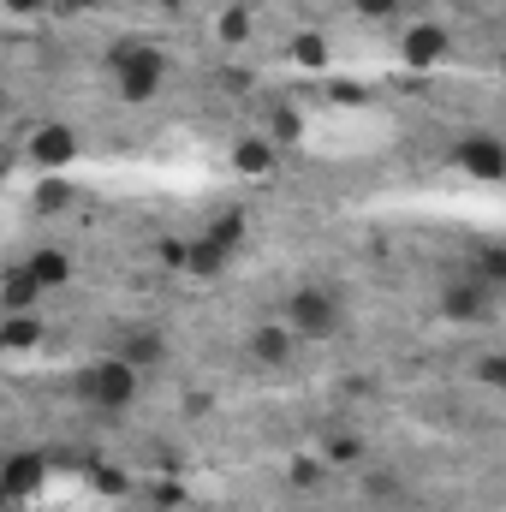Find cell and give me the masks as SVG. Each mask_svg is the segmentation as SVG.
<instances>
[{
	"mask_svg": "<svg viewBox=\"0 0 506 512\" xmlns=\"http://www.w3.org/2000/svg\"><path fill=\"white\" fill-rule=\"evenodd\" d=\"M72 393L84 405H96V411H126L131 399H137V370L120 364V358H96V364H84L72 376Z\"/></svg>",
	"mask_w": 506,
	"mask_h": 512,
	"instance_id": "obj_1",
	"label": "cell"
},
{
	"mask_svg": "<svg viewBox=\"0 0 506 512\" xmlns=\"http://www.w3.org/2000/svg\"><path fill=\"white\" fill-rule=\"evenodd\" d=\"M108 66H114V84H120L126 102H149L161 90V78H167V54L149 48V42H120L108 54Z\"/></svg>",
	"mask_w": 506,
	"mask_h": 512,
	"instance_id": "obj_2",
	"label": "cell"
},
{
	"mask_svg": "<svg viewBox=\"0 0 506 512\" xmlns=\"http://www.w3.org/2000/svg\"><path fill=\"white\" fill-rule=\"evenodd\" d=\"M286 322H292V334H304V340H334V334H340V298L322 292V286H298V292L286 298Z\"/></svg>",
	"mask_w": 506,
	"mask_h": 512,
	"instance_id": "obj_3",
	"label": "cell"
},
{
	"mask_svg": "<svg viewBox=\"0 0 506 512\" xmlns=\"http://www.w3.org/2000/svg\"><path fill=\"white\" fill-rule=\"evenodd\" d=\"M24 161H30L36 173H60V167H72V161H78V131L66 126V120H42V126L24 137Z\"/></svg>",
	"mask_w": 506,
	"mask_h": 512,
	"instance_id": "obj_4",
	"label": "cell"
},
{
	"mask_svg": "<svg viewBox=\"0 0 506 512\" xmlns=\"http://www.w3.org/2000/svg\"><path fill=\"white\" fill-rule=\"evenodd\" d=\"M42 477H48V465H42V453H30V447H18V453H6V459H0V501H6V507H18V501H30V495L42 489Z\"/></svg>",
	"mask_w": 506,
	"mask_h": 512,
	"instance_id": "obj_5",
	"label": "cell"
},
{
	"mask_svg": "<svg viewBox=\"0 0 506 512\" xmlns=\"http://www.w3.org/2000/svg\"><path fill=\"white\" fill-rule=\"evenodd\" d=\"M453 161H459V173H471V179H483V185H501V179H506L501 137H459Z\"/></svg>",
	"mask_w": 506,
	"mask_h": 512,
	"instance_id": "obj_6",
	"label": "cell"
},
{
	"mask_svg": "<svg viewBox=\"0 0 506 512\" xmlns=\"http://www.w3.org/2000/svg\"><path fill=\"white\" fill-rule=\"evenodd\" d=\"M399 60H405L411 72H435V66L447 60V30H441V24H411L405 42H399Z\"/></svg>",
	"mask_w": 506,
	"mask_h": 512,
	"instance_id": "obj_7",
	"label": "cell"
},
{
	"mask_svg": "<svg viewBox=\"0 0 506 512\" xmlns=\"http://www.w3.org/2000/svg\"><path fill=\"white\" fill-rule=\"evenodd\" d=\"M114 358L131 364V370L143 376V370H155V364L167 358V340H161L155 328H126V334H120V346H114Z\"/></svg>",
	"mask_w": 506,
	"mask_h": 512,
	"instance_id": "obj_8",
	"label": "cell"
},
{
	"mask_svg": "<svg viewBox=\"0 0 506 512\" xmlns=\"http://www.w3.org/2000/svg\"><path fill=\"white\" fill-rule=\"evenodd\" d=\"M24 274L42 286V292H60L66 280H72V256L60 251V245H42V251H30L24 256Z\"/></svg>",
	"mask_w": 506,
	"mask_h": 512,
	"instance_id": "obj_9",
	"label": "cell"
},
{
	"mask_svg": "<svg viewBox=\"0 0 506 512\" xmlns=\"http://www.w3.org/2000/svg\"><path fill=\"white\" fill-rule=\"evenodd\" d=\"M36 304H42V286L24 274V262L0 280V316H36Z\"/></svg>",
	"mask_w": 506,
	"mask_h": 512,
	"instance_id": "obj_10",
	"label": "cell"
},
{
	"mask_svg": "<svg viewBox=\"0 0 506 512\" xmlns=\"http://www.w3.org/2000/svg\"><path fill=\"white\" fill-rule=\"evenodd\" d=\"M489 298H495V292H489L483 280H471V286H447L441 310H447L453 322H483V316H489Z\"/></svg>",
	"mask_w": 506,
	"mask_h": 512,
	"instance_id": "obj_11",
	"label": "cell"
},
{
	"mask_svg": "<svg viewBox=\"0 0 506 512\" xmlns=\"http://www.w3.org/2000/svg\"><path fill=\"white\" fill-rule=\"evenodd\" d=\"M274 161H280V149H274L268 137H239V143H233V167H239L245 179H262V173H274Z\"/></svg>",
	"mask_w": 506,
	"mask_h": 512,
	"instance_id": "obj_12",
	"label": "cell"
},
{
	"mask_svg": "<svg viewBox=\"0 0 506 512\" xmlns=\"http://www.w3.org/2000/svg\"><path fill=\"white\" fill-rule=\"evenodd\" d=\"M42 346V322L36 316H0V352H36Z\"/></svg>",
	"mask_w": 506,
	"mask_h": 512,
	"instance_id": "obj_13",
	"label": "cell"
},
{
	"mask_svg": "<svg viewBox=\"0 0 506 512\" xmlns=\"http://www.w3.org/2000/svg\"><path fill=\"white\" fill-rule=\"evenodd\" d=\"M251 358L256 364H268V370H280V364L292 358V328H256L251 334Z\"/></svg>",
	"mask_w": 506,
	"mask_h": 512,
	"instance_id": "obj_14",
	"label": "cell"
},
{
	"mask_svg": "<svg viewBox=\"0 0 506 512\" xmlns=\"http://www.w3.org/2000/svg\"><path fill=\"white\" fill-rule=\"evenodd\" d=\"M227 262H233V251H227V245H215L209 233H203L197 245H185V268H191V274H203V280H209V274H221Z\"/></svg>",
	"mask_w": 506,
	"mask_h": 512,
	"instance_id": "obj_15",
	"label": "cell"
},
{
	"mask_svg": "<svg viewBox=\"0 0 506 512\" xmlns=\"http://www.w3.org/2000/svg\"><path fill=\"white\" fill-rule=\"evenodd\" d=\"M262 137H268L274 149H280V143H298V137H304L298 108H292V102H274V108H268V131H262Z\"/></svg>",
	"mask_w": 506,
	"mask_h": 512,
	"instance_id": "obj_16",
	"label": "cell"
},
{
	"mask_svg": "<svg viewBox=\"0 0 506 512\" xmlns=\"http://www.w3.org/2000/svg\"><path fill=\"white\" fill-rule=\"evenodd\" d=\"M292 60H298L304 72H328V42H322L316 30H304V36H292Z\"/></svg>",
	"mask_w": 506,
	"mask_h": 512,
	"instance_id": "obj_17",
	"label": "cell"
},
{
	"mask_svg": "<svg viewBox=\"0 0 506 512\" xmlns=\"http://www.w3.org/2000/svg\"><path fill=\"white\" fill-rule=\"evenodd\" d=\"M209 239H215V245H227V251L239 256V245H245V209H227V215H215Z\"/></svg>",
	"mask_w": 506,
	"mask_h": 512,
	"instance_id": "obj_18",
	"label": "cell"
},
{
	"mask_svg": "<svg viewBox=\"0 0 506 512\" xmlns=\"http://www.w3.org/2000/svg\"><path fill=\"white\" fill-rule=\"evenodd\" d=\"M215 30H221V42H245V36H251V12H245V6H227V12L215 18Z\"/></svg>",
	"mask_w": 506,
	"mask_h": 512,
	"instance_id": "obj_19",
	"label": "cell"
},
{
	"mask_svg": "<svg viewBox=\"0 0 506 512\" xmlns=\"http://www.w3.org/2000/svg\"><path fill=\"white\" fill-rule=\"evenodd\" d=\"M322 453H328L334 465H352V459H364V441H358V435H334Z\"/></svg>",
	"mask_w": 506,
	"mask_h": 512,
	"instance_id": "obj_20",
	"label": "cell"
},
{
	"mask_svg": "<svg viewBox=\"0 0 506 512\" xmlns=\"http://www.w3.org/2000/svg\"><path fill=\"white\" fill-rule=\"evenodd\" d=\"M66 197H72V191H66L60 179H48V185L36 191V215H60V203H66Z\"/></svg>",
	"mask_w": 506,
	"mask_h": 512,
	"instance_id": "obj_21",
	"label": "cell"
},
{
	"mask_svg": "<svg viewBox=\"0 0 506 512\" xmlns=\"http://www.w3.org/2000/svg\"><path fill=\"white\" fill-rule=\"evenodd\" d=\"M358 6V18H370V24H387V18H399V0H352Z\"/></svg>",
	"mask_w": 506,
	"mask_h": 512,
	"instance_id": "obj_22",
	"label": "cell"
},
{
	"mask_svg": "<svg viewBox=\"0 0 506 512\" xmlns=\"http://www.w3.org/2000/svg\"><path fill=\"white\" fill-rule=\"evenodd\" d=\"M501 280H506V256H501V245H489V251H483V286L495 292Z\"/></svg>",
	"mask_w": 506,
	"mask_h": 512,
	"instance_id": "obj_23",
	"label": "cell"
},
{
	"mask_svg": "<svg viewBox=\"0 0 506 512\" xmlns=\"http://www.w3.org/2000/svg\"><path fill=\"white\" fill-rule=\"evenodd\" d=\"M322 483V459H298L292 465V489H316Z\"/></svg>",
	"mask_w": 506,
	"mask_h": 512,
	"instance_id": "obj_24",
	"label": "cell"
},
{
	"mask_svg": "<svg viewBox=\"0 0 506 512\" xmlns=\"http://www.w3.org/2000/svg\"><path fill=\"white\" fill-rule=\"evenodd\" d=\"M96 489H102V495H126L131 483L120 477V471H108V465H96Z\"/></svg>",
	"mask_w": 506,
	"mask_h": 512,
	"instance_id": "obj_25",
	"label": "cell"
},
{
	"mask_svg": "<svg viewBox=\"0 0 506 512\" xmlns=\"http://www.w3.org/2000/svg\"><path fill=\"white\" fill-rule=\"evenodd\" d=\"M0 6H6L12 18H36V12H48L54 0H0Z\"/></svg>",
	"mask_w": 506,
	"mask_h": 512,
	"instance_id": "obj_26",
	"label": "cell"
},
{
	"mask_svg": "<svg viewBox=\"0 0 506 512\" xmlns=\"http://www.w3.org/2000/svg\"><path fill=\"white\" fill-rule=\"evenodd\" d=\"M161 262H167V268H185V245H179V239H167V245H161Z\"/></svg>",
	"mask_w": 506,
	"mask_h": 512,
	"instance_id": "obj_27",
	"label": "cell"
},
{
	"mask_svg": "<svg viewBox=\"0 0 506 512\" xmlns=\"http://www.w3.org/2000/svg\"><path fill=\"white\" fill-rule=\"evenodd\" d=\"M483 382H489V387L506 382V364H501V358H483Z\"/></svg>",
	"mask_w": 506,
	"mask_h": 512,
	"instance_id": "obj_28",
	"label": "cell"
},
{
	"mask_svg": "<svg viewBox=\"0 0 506 512\" xmlns=\"http://www.w3.org/2000/svg\"><path fill=\"white\" fill-rule=\"evenodd\" d=\"M60 12H84V6H96V0H54Z\"/></svg>",
	"mask_w": 506,
	"mask_h": 512,
	"instance_id": "obj_29",
	"label": "cell"
},
{
	"mask_svg": "<svg viewBox=\"0 0 506 512\" xmlns=\"http://www.w3.org/2000/svg\"><path fill=\"white\" fill-rule=\"evenodd\" d=\"M155 6H167V12H179V6H185V0H155Z\"/></svg>",
	"mask_w": 506,
	"mask_h": 512,
	"instance_id": "obj_30",
	"label": "cell"
}]
</instances>
